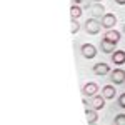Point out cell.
<instances>
[{
	"label": "cell",
	"mask_w": 125,
	"mask_h": 125,
	"mask_svg": "<svg viewBox=\"0 0 125 125\" xmlns=\"http://www.w3.org/2000/svg\"><path fill=\"white\" fill-rule=\"evenodd\" d=\"M102 25V22H98L97 19H88L85 22V30H87V33H90V35H97L98 32H100V27Z\"/></svg>",
	"instance_id": "1"
},
{
	"label": "cell",
	"mask_w": 125,
	"mask_h": 125,
	"mask_svg": "<svg viewBox=\"0 0 125 125\" xmlns=\"http://www.w3.org/2000/svg\"><path fill=\"white\" fill-rule=\"evenodd\" d=\"M102 27L107 30H112L114 27H115V23H117V17L114 15V13H104L102 15Z\"/></svg>",
	"instance_id": "2"
},
{
	"label": "cell",
	"mask_w": 125,
	"mask_h": 125,
	"mask_svg": "<svg viewBox=\"0 0 125 125\" xmlns=\"http://www.w3.org/2000/svg\"><path fill=\"white\" fill-rule=\"evenodd\" d=\"M110 78L115 85H120V83H125V72L122 68H115L114 72H110Z\"/></svg>",
	"instance_id": "3"
},
{
	"label": "cell",
	"mask_w": 125,
	"mask_h": 125,
	"mask_svg": "<svg viewBox=\"0 0 125 125\" xmlns=\"http://www.w3.org/2000/svg\"><path fill=\"white\" fill-rule=\"evenodd\" d=\"M80 52H82V55L85 58H94L97 55V48H95V45H92V43H83L82 48H80Z\"/></svg>",
	"instance_id": "4"
},
{
	"label": "cell",
	"mask_w": 125,
	"mask_h": 125,
	"mask_svg": "<svg viewBox=\"0 0 125 125\" xmlns=\"http://www.w3.org/2000/svg\"><path fill=\"white\" fill-rule=\"evenodd\" d=\"M90 107H92L94 110H102V108L105 107V98H104V95H95V97H92Z\"/></svg>",
	"instance_id": "5"
},
{
	"label": "cell",
	"mask_w": 125,
	"mask_h": 125,
	"mask_svg": "<svg viewBox=\"0 0 125 125\" xmlns=\"http://www.w3.org/2000/svg\"><path fill=\"white\" fill-rule=\"evenodd\" d=\"M98 92V87H97V83H94V82H88L83 88H82V94L87 97H95V94Z\"/></svg>",
	"instance_id": "6"
},
{
	"label": "cell",
	"mask_w": 125,
	"mask_h": 125,
	"mask_svg": "<svg viewBox=\"0 0 125 125\" xmlns=\"http://www.w3.org/2000/svg\"><path fill=\"white\" fill-rule=\"evenodd\" d=\"M115 45H117V43H114V42H110V40L104 39L102 42H100V50L105 52V53H114V52H115Z\"/></svg>",
	"instance_id": "7"
},
{
	"label": "cell",
	"mask_w": 125,
	"mask_h": 125,
	"mask_svg": "<svg viewBox=\"0 0 125 125\" xmlns=\"http://www.w3.org/2000/svg\"><path fill=\"white\" fill-rule=\"evenodd\" d=\"M94 73L95 75H107V73H110V67L104 63V62H100V63H95L94 65Z\"/></svg>",
	"instance_id": "8"
},
{
	"label": "cell",
	"mask_w": 125,
	"mask_h": 125,
	"mask_svg": "<svg viewBox=\"0 0 125 125\" xmlns=\"http://www.w3.org/2000/svg\"><path fill=\"white\" fill-rule=\"evenodd\" d=\"M112 62L115 65H124L125 63V52L124 50H115L112 53Z\"/></svg>",
	"instance_id": "9"
},
{
	"label": "cell",
	"mask_w": 125,
	"mask_h": 125,
	"mask_svg": "<svg viewBox=\"0 0 125 125\" xmlns=\"http://www.w3.org/2000/svg\"><path fill=\"white\" fill-rule=\"evenodd\" d=\"M104 39L110 40V42H114V43H118V42H120V32H118V30H115V29L107 30V33L104 35Z\"/></svg>",
	"instance_id": "10"
},
{
	"label": "cell",
	"mask_w": 125,
	"mask_h": 125,
	"mask_svg": "<svg viewBox=\"0 0 125 125\" xmlns=\"http://www.w3.org/2000/svg\"><path fill=\"white\" fill-rule=\"evenodd\" d=\"M117 94V90L114 88V85H105L104 88H102V95H104V98L105 100H110V98H114Z\"/></svg>",
	"instance_id": "11"
},
{
	"label": "cell",
	"mask_w": 125,
	"mask_h": 125,
	"mask_svg": "<svg viewBox=\"0 0 125 125\" xmlns=\"http://www.w3.org/2000/svg\"><path fill=\"white\" fill-rule=\"evenodd\" d=\"M85 117H87V122L90 125H94L98 120V115H97V110L94 108H85Z\"/></svg>",
	"instance_id": "12"
},
{
	"label": "cell",
	"mask_w": 125,
	"mask_h": 125,
	"mask_svg": "<svg viewBox=\"0 0 125 125\" xmlns=\"http://www.w3.org/2000/svg\"><path fill=\"white\" fill-rule=\"evenodd\" d=\"M90 12H92V15H94V19H95L100 13H104V5H102L100 2H94V5L90 7Z\"/></svg>",
	"instance_id": "13"
},
{
	"label": "cell",
	"mask_w": 125,
	"mask_h": 125,
	"mask_svg": "<svg viewBox=\"0 0 125 125\" xmlns=\"http://www.w3.org/2000/svg\"><path fill=\"white\" fill-rule=\"evenodd\" d=\"M80 15H82V9H80L78 5L73 3V5L70 7V17H72V20H77Z\"/></svg>",
	"instance_id": "14"
},
{
	"label": "cell",
	"mask_w": 125,
	"mask_h": 125,
	"mask_svg": "<svg viewBox=\"0 0 125 125\" xmlns=\"http://www.w3.org/2000/svg\"><path fill=\"white\" fill-rule=\"evenodd\" d=\"M78 29H80L78 22H77V20H72V22H70V32H72V33H77Z\"/></svg>",
	"instance_id": "15"
},
{
	"label": "cell",
	"mask_w": 125,
	"mask_h": 125,
	"mask_svg": "<svg viewBox=\"0 0 125 125\" xmlns=\"http://www.w3.org/2000/svg\"><path fill=\"white\" fill-rule=\"evenodd\" d=\"M115 125H125V115L124 114H118L115 117Z\"/></svg>",
	"instance_id": "16"
},
{
	"label": "cell",
	"mask_w": 125,
	"mask_h": 125,
	"mask_svg": "<svg viewBox=\"0 0 125 125\" xmlns=\"http://www.w3.org/2000/svg\"><path fill=\"white\" fill-rule=\"evenodd\" d=\"M118 105H120V108H125V94L118 97Z\"/></svg>",
	"instance_id": "17"
},
{
	"label": "cell",
	"mask_w": 125,
	"mask_h": 125,
	"mask_svg": "<svg viewBox=\"0 0 125 125\" xmlns=\"http://www.w3.org/2000/svg\"><path fill=\"white\" fill-rule=\"evenodd\" d=\"M117 3H118V5H125V0H115Z\"/></svg>",
	"instance_id": "18"
},
{
	"label": "cell",
	"mask_w": 125,
	"mask_h": 125,
	"mask_svg": "<svg viewBox=\"0 0 125 125\" xmlns=\"http://www.w3.org/2000/svg\"><path fill=\"white\" fill-rule=\"evenodd\" d=\"M80 2H85V0H73V3H75V5H78Z\"/></svg>",
	"instance_id": "19"
},
{
	"label": "cell",
	"mask_w": 125,
	"mask_h": 125,
	"mask_svg": "<svg viewBox=\"0 0 125 125\" xmlns=\"http://www.w3.org/2000/svg\"><path fill=\"white\" fill-rule=\"evenodd\" d=\"M94 2H102V0H94Z\"/></svg>",
	"instance_id": "20"
},
{
	"label": "cell",
	"mask_w": 125,
	"mask_h": 125,
	"mask_svg": "<svg viewBox=\"0 0 125 125\" xmlns=\"http://www.w3.org/2000/svg\"><path fill=\"white\" fill-rule=\"evenodd\" d=\"M124 32H125V25H124Z\"/></svg>",
	"instance_id": "21"
},
{
	"label": "cell",
	"mask_w": 125,
	"mask_h": 125,
	"mask_svg": "<svg viewBox=\"0 0 125 125\" xmlns=\"http://www.w3.org/2000/svg\"><path fill=\"white\" fill-rule=\"evenodd\" d=\"M94 125H97V124H94Z\"/></svg>",
	"instance_id": "22"
}]
</instances>
